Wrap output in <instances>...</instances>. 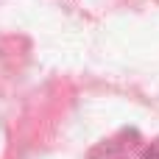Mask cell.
<instances>
[{
    "label": "cell",
    "instance_id": "1",
    "mask_svg": "<svg viewBox=\"0 0 159 159\" xmlns=\"http://www.w3.org/2000/svg\"><path fill=\"white\" fill-rule=\"evenodd\" d=\"M145 159H159V148H154V151H151V154H148Z\"/></svg>",
    "mask_w": 159,
    "mask_h": 159
}]
</instances>
